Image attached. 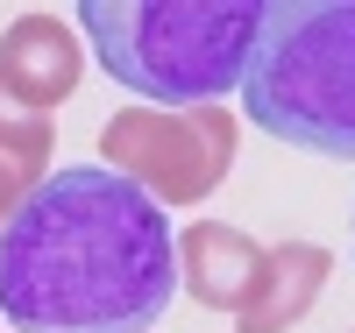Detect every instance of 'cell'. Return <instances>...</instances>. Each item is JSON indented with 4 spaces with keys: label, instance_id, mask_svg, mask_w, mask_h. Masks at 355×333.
Instances as JSON below:
<instances>
[{
    "label": "cell",
    "instance_id": "obj_7",
    "mask_svg": "<svg viewBox=\"0 0 355 333\" xmlns=\"http://www.w3.org/2000/svg\"><path fill=\"white\" fill-rule=\"evenodd\" d=\"M327 277H334V255L320 249V241H284V249H270L263 284H256L249 305L234 312V326H242V333H291V326L320 305Z\"/></svg>",
    "mask_w": 355,
    "mask_h": 333
},
{
    "label": "cell",
    "instance_id": "obj_8",
    "mask_svg": "<svg viewBox=\"0 0 355 333\" xmlns=\"http://www.w3.org/2000/svg\"><path fill=\"white\" fill-rule=\"evenodd\" d=\"M0 156L21 163L36 185L50 177V114H36L28 100H15L8 78H0Z\"/></svg>",
    "mask_w": 355,
    "mask_h": 333
},
{
    "label": "cell",
    "instance_id": "obj_2",
    "mask_svg": "<svg viewBox=\"0 0 355 333\" xmlns=\"http://www.w3.org/2000/svg\"><path fill=\"white\" fill-rule=\"evenodd\" d=\"M85 50L150 107H220L242 93L263 0H85Z\"/></svg>",
    "mask_w": 355,
    "mask_h": 333
},
{
    "label": "cell",
    "instance_id": "obj_1",
    "mask_svg": "<svg viewBox=\"0 0 355 333\" xmlns=\"http://www.w3.org/2000/svg\"><path fill=\"white\" fill-rule=\"evenodd\" d=\"M178 291V234L135 177L50 170L0 227V319L15 333H150Z\"/></svg>",
    "mask_w": 355,
    "mask_h": 333
},
{
    "label": "cell",
    "instance_id": "obj_3",
    "mask_svg": "<svg viewBox=\"0 0 355 333\" xmlns=\"http://www.w3.org/2000/svg\"><path fill=\"white\" fill-rule=\"evenodd\" d=\"M242 114L291 149L355 163V0H263Z\"/></svg>",
    "mask_w": 355,
    "mask_h": 333
},
{
    "label": "cell",
    "instance_id": "obj_6",
    "mask_svg": "<svg viewBox=\"0 0 355 333\" xmlns=\"http://www.w3.org/2000/svg\"><path fill=\"white\" fill-rule=\"evenodd\" d=\"M0 78H8V93L28 100L36 114H50L57 100H71L78 78H85V50L71 36V21L21 15L8 36H0Z\"/></svg>",
    "mask_w": 355,
    "mask_h": 333
},
{
    "label": "cell",
    "instance_id": "obj_5",
    "mask_svg": "<svg viewBox=\"0 0 355 333\" xmlns=\"http://www.w3.org/2000/svg\"><path fill=\"white\" fill-rule=\"evenodd\" d=\"M263 262H270V249L242 227L199 220V227L178 234V291L206 312H242L263 284Z\"/></svg>",
    "mask_w": 355,
    "mask_h": 333
},
{
    "label": "cell",
    "instance_id": "obj_9",
    "mask_svg": "<svg viewBox=\"0 0 355 333\" xmlns=\"http://www.w3.org/2000/svg\"><path fill=\"white\" fill-rule=\"evenodd\" d=\"M28 192H36V177H28L21 163H8V156H0V227L15 220V206H21Z\"/></svg>",
    "mask_w": 355,
    "mask_h": 333
},
{
    "label": "cell",
    "instance_id": "obj_4",
    "mask_svg": "<svg viewBox=\"0 0 355 333\" xmlns=\"http://www.w3.org/2000/svg\"><path fill=\"white\" fill-rule=\"evenodd\" d=\"M234 114L227 107H121L100 128V156L107 170L135 177L157 206H192L227 177L234 163Z\"/></svg>",
    "mask_w": 355,
    "mask_h": 333
}]
</instances>
